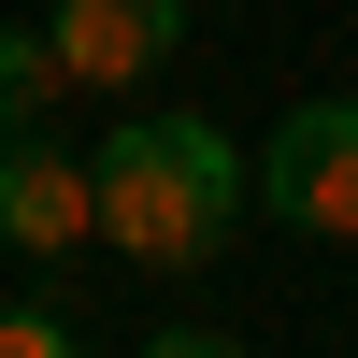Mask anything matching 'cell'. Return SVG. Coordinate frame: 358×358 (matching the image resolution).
Segmentation results:
<instances>
[{"mask_svg": "<svg viewBox=\"0 0 358 358\" xmlns=\"http://www.w3.org/2000/svg\"><path fill=\"white\" fill-rule=\"evenodd\" d=\"M86 201H101L115 258L201 273V258L229 244V215H244V158H229V129H201V115H115V143H86Z\"/></svg>", "mask_w": 358, "mask_h": 358, "instance_id": "cell-1", "label": "cell"}, {"mask_svg": "<svg viewBox=\"0 0 358 358\" xmlns=\"http://www.w3.org/2000/svg\"><path fill=\"white\" fill-rule=\"evenodd\" d=\"M143 358H244V344H229V330H158Z\"/></svg>", "mask_w": 358, "mask_h": 358, "instance_id": "cell-7", "label": "cell"}, {"mask_svg": "<svg viewBox=\"0 0 358 358\" xmlns=\"http://www.w3.org/2000/svg\"><path fill=\"white\" fill-rule=\"evenodd\" d=\"M57 86H72V72H57V43H43V29H0V129H29Z\"/></svg>", "mask_w": 358, "mask_h": 358, "instance_id": "cell-5", "label": "cell"}, {"mask_svg": "<svg viewBox=\"0 0 358 358\" xmlns=\"http://www.w3.org/2000/svg\"><path fill=\"white\" fill-rule=\"evenodd\" d=\"M43 43H57L72 86H143L187 43V0H43Z\"/></svg>", "mask_w": 358, "mask_h": 358, "instance_id": "cell-4", "label": "cell"}, {"mask_svg": "<svg viewBox=\"0 0 358 358\" xmlns=\"http://www.w3.org/2000/svg\"><path fill=\"white\" fill-rule=\"evenodd\" d=\"M0 358H86V344H72V315H43V301H0Z\"/></svg>", "mask_w": 358, "mask_h": 358, "instance_id": "cell-6", "label": "cell"}, {"mask_svg": "<svg viewBox=\"0 0 358 358\" xmlns=\"http://www.w3.org/2000/svg\"><path fill=\"white\" fill-rule=\"evenodd\" d=\"M244 201L287 215V229H315V244H358V101H301L244 158Z\"/></svg>", "mask_w": 358, "mask_h": 358, "instance_id": "cell-2", "label": "cell"}, {"mask_svg": "<svg viewBox=\"0 0 358 358\" xmlns=\"http://www.w3.org/2000/svg\"><path fill=\"white\" fill-rule=\"evenodd\" d=\"M0 244L15 258H72L101 244V201H86V158L29 115V129H0Z\"/></svg>", "mask_w": 358, "mask_h": 358, "instance_id": "cell-3", "label": "cell"}]
</instances>
